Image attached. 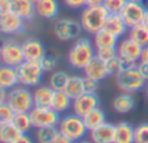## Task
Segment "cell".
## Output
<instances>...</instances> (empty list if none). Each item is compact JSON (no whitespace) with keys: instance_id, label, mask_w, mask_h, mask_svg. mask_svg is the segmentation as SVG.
Listing matches in <instances>:
<instances>
[{"instance_id":"1","label":"cell","mask_w":148,"mask_h":143,"mask_svg":"<svg viewBox=\"0 0 148 143\" xmlns=\"http://www.w3.org/2000/svg\"><path fill=\"white\" fill-rule=\"evenodd\" d=\"M96 56V48L87 38H78L68 54V61L74 69L83 70Z\"/></svg>"},{"instance_id":"2","label":"cell","mask_w":148,"mask_h":143,"mask_svg":"<svg viewBox=\"0 0 148 143\" xmlns=\"http://www.w3.org/2000/svg\"><path fill=\"white\" fill-rule=\"evenodd\" d=\"M108 16H109V13L103 7V4L86 5L82 9L81 21H79L82 30L94 35L95 33H97L99 30H101L104 28V23L107 21Z\"/></svg>"},{"instance_id":"3","label":"cell","mask_w":148,"mask_h":143,"mask_svg":"<svg viewBox=\"0 0 148 143\" xmlns=\"http://www.w3.org/2000/svg\"><path fill=\"white\" fill-rule=\"evenodd\" d=\"M118 89L122 92L134 94L138 92L146 86V79L140 74L138 65H127L117 77H116Z\"/></svg>"},{"instance_id":"4","label":"cell","mask_w":148,"mask_h":143,"mask_svg":"<svg viewBox=\"0 0 148 143\" xmlns=\"http://www.w3.org/2000/svg\"><path fill=\"white\" fill-rule=\"evenodd\" d=\"M7 104L14 113H29L34 108L33 92L25 86H16L8 91Z\"/></svg>"},{"instance_id":"5","label":"cell","mask_w":148,"mask_h":143,"mask_svg":"<svg viewBox=\"0 0 148 143\" xmlns=\"http://www.w3.org/2000/svg\"><path fill=\"white\" fill-rule=\"evenodd\" d=\"M57 129H59L60 133L65 134V135L72 139L74 143L82 141V139L86 137V134L88 133V129L84 125L83 118L77 116L75 113L65 115L64 117H61Z\"/></svg>"},{"instance_id":"6","label":"cell","mask_w":148,"mask_h":143,"mask_svg":"<svg viewBox=\"0 0 148 143\" xmlns=\"http://www.w3.org/2000/svg\"><path fill=\"white\" fill-rule=\"evenodd\" d=\"M17 73L21 86L35 87L42 82L44 72L39 61H23L17 67Z\"/></svg>"},{"instance_id":"7","label":"cell","mask_w":148,"mask_h":143,"mask_svg":"<svg viewBox=\"0 0 148 143\" xmlns=\"http://www.w3.org/2000/svg\"><path fill=\"white\" fill-rule=\"evenodd\" d=\"M81 22H77L72 18H60L55 22L53 33L56 38L61 42H69L73 39H78L81 34Z\"/></svg>"},{"instance_id":"8","label":"cell","mask_w":148,"mask_h":143,"mask_svg":"<svg viewBox=\"0 0 148 143\" xmlns=\"http://www.w3.org/2000/svg\"><path fill=\"white\" fill-rule=\"evenodd\" d=\"M142 50H143V47L140 44H138L127 36V38L118 42L117 56L121 57L126 65H138V63L140 61Z\"/></svg>"},{"instance_id":"9","label":"cell","mask_w":148,"mask_h":143,"mask_svg":"<svg viewBox=\"0 0 148 143\" xmlns=\"http://www.w3.org/2000/svg\"><path fill=\"white\" fill-rule=\"evenodd\" d=\"M0 57H1V64L17 68L18 65H21L25 61L22 44L14 41L3 42L1 47H0Z\"/></svg>"},{"instance_id":"10","label":"cell","mask_w":148,"mask_h":143,"mask_svg":"<svg viewBox=\"0 0 148 143\" xmlns=\"http://www.w3.org/2000/svg\"><path fill=\"white\" fill-rule=\"evenodd\" d=\"M30 117L34 128H44V126H59L60 124V113H57L51 107L48 108H40L34 107L30 111Z\"/></svg>"},{"instance_id":"11","label":"cell","mask_w":148,"mask_h":143,"mask_svg":"<svg viewBox=\"0 0 148 143\" xmlns=\"http://www.w3.org/2000/svg\"><path fill=\"white\" fill-rule=\"evenodd\" d=\"M146 10H147V8L143 5V3L127 1L120 14H121V17L123 18L125 23L127 25V28L130 29V28H133V26L143 23L144 16H146Z\"/></svg>"},{"instance_id":"12","label":"cell","mask_w":148,"mask_h":143,"mask_svg":"<svg viewBox=\"0 0 148 143\" xmlns=\"http://www.w3.org/2000/svg\"><path fill=\"white\" fill-rule=\"evenodd\" d=\"M99 107H100L99 96L96 94H87V92H83L78 98H75L72 104L73 113H75L79 117H84L87 113H90L95 108Z\"/></svg>"},{"instance_id":"13","label":"cell","mask_w":148,"mask_h":143,"mask_svg":"<svg viewBox=\"0 0 148 143\" xmlns=\"http://www.w3.org/2000/svg\"><path fill=\"white\" fill-rule=\"evenodd\" d=\"M25 30V20L13 12H7L0 14V33L5 35L18 34Z\"/></svg>"},{"instance_id":"14","label":"cell","mask_w":148,"mask_h":143,"mask_svg":"<svg viewBox=\"0 0 148 143\" xmlns=\"http://www.w3.org/2000/svg\"><path fill=\"white\" fill-rule=\"evenodd\" d=\"M21 44H22L25 61H40L47 54L44 44L36 38H29Z\"/></svg>"},{"instance_id":"15","label":"cell","mask_w":148,"mask_h":143,"mask_svg":"<svg viewBox=\"0 0 148 143\" xmlns=\"http://www.w3.org/2000/svg\"><path fill=\"white\" fill-rule=\"evenodd\" d=\"M10 12L20 16L22 20L30 21L36 14L35 3L33 0H10Z\"/></svg>"},{"instance_id":"16","label":"cell","mask_w":148,"mask_h":143,"mask_svg":"<svg viewBox=\"0 0 148 143\" xmlns=\"http://www.w3.org/2000/svg\"><path fill=\"white\" fill-rule=\"evenodd\" d=\"M83 73H84V77H88V78L95 79L97 82L103 81V79H105L109 76L107 69V63L101 61L96 56L86 65V68L83 69Z\"/></svg>"},{"instance_id":"17","label":"cell","mask_w":148,"mask_h":143,"mask_svg":"<svg viewBox=\"0 0 148 143\" xmlns=\"http://www.w3.org/2000/svg\"><path fill=\"white\" fill-rule=\"evenodd\" d=\"M90 139L94 143H113L114 139V125L105 122L90 131Z\"/></svg>"},{"instance_id":"18","label":"cell","mask_w":148,"mask_h":143,"mask_svg":"<svg viewBox=\"0 0 148 143\" xmlns=\"http://www.w3.org/2000/svg\"><path fill=\"white\" fill-rule=\"evenodd\" d=\"M36 14L46 20H53L60 13V5L57 0H39L35 3Z\"/></svg>"},{"instance_id":"19","label":"cell","mask_w":148,"mask_h":143,"mask_svg":"<svg viewBox=\"0 0 148 143\" xmlns=\"http://www.w3.org/2000/svg\"><path fill=\"white\" fill-rule=\"evenodd\" d=\"M18 85H20V81H18L17 68L5 64L0 65V87L12 90Z\"/></svg>"},{"instance_id":"20","label":"cell","mask_w":148,"mask_h":143,"mask_svg":"<svg viewBox=\"0 0 148 143\" xmlns=\"http://www.w3.org/2000/svg\"><path fill=\"white\" fill-rule=\"evenodd\" d=\"M113 109L120 115H126L130 113L131 111L135 108V99H134L133 94L129 92H122V94L117 95L112 102Z\"/></svg>"},{"instance_id":"21","label":"cell","mask_w":148,"mask_h":143,"mask_svg":"<svg viewBox=\"0 0 148 143\" xmlns=\"http://www.w3.org/2000/svg\"><path fill=\"white\" fill-rule=\"evenodd\" d=\"M53 91L51 86H39L33 91V99H34V107L40 108H48L51 107L52 98H53Z\"/></svg>"},{"instance_id":"22","label":"cell","mask_w":148,"mask_h":143,"mask_svg":"<svg viewBox=\"0 0 148 143\" xmlns=\"http://www.w3.org/2000/svg\"><path fill=\"white\" fill-rule=\"evenodd\" d=\"M104 29L108 31H110L112 34H114L117 38L123 36L127 33L129 28L125 23L123 18L121 17V14H109L104 23Z\"/></svg>"},{"instance_id":"23","label":"cell","mask_w":148,"mask_h":143,"mask_svg":"<svg viewBox=\"0 0 148 143\" xmlns=\"http://www.w3.org/2000/svg\"><path fill=\"white\" fill-rule=\"evenodd\" d=\"M134 126L129 122L121 121L114 125L113 143H134Z\"/></svg>"},{"instance_id":"24","label":"cell","mask_w":148,"mask_h":143,"mask_svg":"<svg viewBox=\"0 0 148 143\" xmlns=\"http://www.w3.org/2000/svg\"><path fill=\"white\" fill-rule=\"evenodd\" d=\"M73 100L64 90H59V91H53V98H52L51 108L55 109L57 113H64L72 107Z\"/></svg>"},{"instance_id":"25","label":"cell","mask_w":148,"mask_h":143,"mask_svg":"<svg viewBox=\"0 0 148 143\" xmlns=\"http://www.w3.org/2000/svg\"><path fill=\"white\" fill-rule=\"evenodd\" d=\"M118 39L114 34L105 30L104 28L94 34V46L95 48H101V47H117Z\"/></svg>"},{"instance_id":"26","label":"cell","mask_w":148,"mask_h":143,"mask_svg":"<svg viewBox=\"0 0 148 143\" xmlns=\"http://www.w3.org/2000/svg\"><path fill=\"white\" fill-rule=\"evenodd\" d=\"M84 121V125L88 129V133L94 129H96L97 126L103 125V124L107 122V116H105V112L101 109V108H95L94 111H91L90 113H87L84 117H82Z\"/></svg>"},{"instance_id":"27","label":"cell","mask_w":148,"mask_h":143,"mask_svg":"<svg viewBox=\"0 0 148 143\" xmlns=\"http://www.w3.org/2000/svg\"><path fill=\"white\" fill-rule=\"evenodd\" d=\"M64 91L72 98V100L78 98L79 95H82L83 94V77L69 76Z\"/></svg>"},{"instance_id":"28","label":"cell","mask_w":148,"mask_h":143,"mask_svg":"<svg viewBox=\"0 0 148 143\" xmlns=\"http://www.w3.org/2000/svg\"><path fill=\"white\" fill-rule=\"evenodd\" d=\"M129 38L140 44L142 47L148 46V28L144 23L133 26L129 29Z\"/></svg>"},{"instance_id":"29","label":"cell","mask_w":148,"mask_h":143,"mask_svg":"<svg viewBox=\"0 0 148 143\" xmlns=\"http://www.w3.org/2000/svg\"><path fill=\"white\" fill-rule=\"evenodd\" d=\"M12 124L20 130V133L23 134H27L34 128L33 122H31L30 113H14Z\"/></svg>"},{"instance_id":"30","label":"cell","mask_w":148,"mask_h":143,"mask_svg":"<svg viewBox=\"0 0 148 143\" xmlns=\"http://www.w3.org/2000/svg\"><path fill=\"white\" fill-rule=\"evenodd\" d=\"M69 78V74L64 70H53L49 74V86L55 90V91H59V90H64L65 85L68 82Z\"/></svg>"},{"instance_id":"31","label":"cell","mask_w":148,"mask_h":143,"mask_svg":"<svg viewBox=\"0 0 148 143\" xmlns=\"http://www.w3.org/2000/svg\"><path fill=\"white\" fill-rule=\"evenodd\" d=\"M57 126H44V128H38L36 129V142L38 143H52L56 137Z\"/></svg>"},{"instance_id":"32","label":"cell","mask_w":148,"mask_h":143,"mask_svg":"<svg viewBox=\"0 0 148 143\" xmlns=\"http://www.w3.org/2000/svg\"><path fill=\"white\" fill-rule=\"evenodd\" d=\"M20 134V130L12 122L0 126V141L1 143H12Z\"/></svg>"},{"instance_id":"33","label":"cell","mask_w":148,"mask_h":143,"mask_svg":"<svg viewBox=\"0 0 148 143\" xmlns=\"http://www.w3.org/2000/svg\"><path fill=\"white\" fill-rule=\"evenodd\" d=\"M126 67H127V65L125 64V61H123L121 57H118V56H116L114 59H112L110 61L107 63L108 74H109V76H114V77H117Z\"/></svg>"},{"instance_id":"34","label":"cell","mask_w":148,"mask_h":143,"mask_svg":"<svg viewBox=\"0 0 148 143\" xmlns=\"http://www.w3.org/2000/svg\"><path fill=\"white\" fill-rule=\"evenodd\" d=\"M126 3H127V0H104L103 7L108 10L109 14H120L123 7L126 5Z\"/></svg>"},{"instance_id":"35","label":"cell","mask_w":148,"mask_h":143,"mask_svg":"<svg viewBox=\"0 0 148 143\" xmlns=\"http://www.w3.org/2000/svg\"><path fill=\"white\" fill-rule=\"evenodd\" d=\"M134 143H148V122L139 124L134 129Z\"/></svg>"},{"instance_id":"36","label":"cell","mask_w":148,"mask_h":143,"mask_svg":"<svg viewBox=\"0 0 148 143\" xmlns=\"http://www.w3.org/2000/svg\"><path fill=\"white\" fill-rule=\"evenodd\" d=\"M117 56V47H101L96 48V57L101 61L108 63Z\"/></svg>"},{"instance_id":"37","label":"cell","mask_w":148,"mask_h":143,"mask_svg":"<svg viewBox=\"0 0 148 143\" xmlns=\"http://www.w3.org/2000/svg\"><path fill=\"white\" fill-rule=\"evenodd\" d=\"M40 64L42 69H43L44 73H52L55 69H56V65H57V59L52 55H44V57L39 61Z\"/></svg>"},{"instance_id":"38","label":"cell","mask_w":148,"mask_h":143,"mask_svg":"<svg viewBox=\"0 0 148 143\" xmlns=\"http://www.w3.org/2000/svg\"><path fill=\"white\" fill-rule=\"evenodd\" d=\"M13 116H14V112H13V109L8 104L0 105V126L10 124L13 120Z\"/></svg>"},{"instance_id":"39","label":"cell","mask_w":148,"mask_h":143,"mask_svg":"<svg viewBox=\"0 0 148 143\" xmlns=\"http://www.w3.org/2000/svg\"><path fill=\"white\" fill-rule=\"evenodd\" d=\"M97 87H99V82L83 76V92H87V94H96Z\"/></svg>"},{"instance_id":"40","label":"cell","mask_w":148,"mask_h":143,"mask_svg":"<svg viewBox=\"0 0 148 143\" xmlns=\"http://www.w3.org/2000/svg\"><path fill=\"white\" fill-rule=\"evenodd\" d=\"M65 4L72 9H81V8L86 7V0H64Z\"/></svg>"},{"instance_id":"41","label":"cell","mask_w":148,"mask_h":143,"mask_svg":"<svg viewBox=\"0 0 148 143\" xmlns=\"http://www.w3.org/2000/svg\"><path fill=\"white\" fill-rule=\"evenodd\" d=\"M52 143H74V142L70 138H68L65 134L57 131L56 137H55V139H53V142H52Z\"/></svg>"},{"instance_id":"42","label":"cell","mask_w":148,"mask_h":143,"mask_svg":"<svg viewBox=\"0 0 148 143\" xmlns=\"http://www.w3.org/2000/svg\"><path fill=\"white\" fill-rule=\"evenodd\" d=\"M12 143H34V141L30 138V137H29V134H23V133H21L20 135H18L17 138H16Z\"/></svg>"},{"instance_id":"43","label":"cell","mask_w":148,"mask_h":143,"mask_svg":"<svg viewBox=\"0 0 148 143\" xmlns=\"http://www.w3.org/2000/svg\"><path fill=\"white\" fill-rule=\"evenodd\" d=\"M138 69L140 72V74L143 76V78L148 82V64L144 63H138Z\"/></svg>"},{"instance_id":"44","label":"cell","mask_w":148,"mask_h":143,"mask_svg":"<svg viewBox=\"0 0 148 143\" xmlns=\"http://www.w3.org/2000/svg\"><path fill=\"white\" fill-rule=\"evenodd\" d=\"M10 10V0H0V14Z\"/></svg>"},{"instance_id":"45","label":"cell","mask_w":148,"mask_h":143,"mask_svg":"<svg viewBox=\"0 0 148 143\" xmlns=\"http://www.w3.org/2000/svg\"><path fill=\"white\" fill-rule=\"evenodd\" d=\"M8 91H9V90L4 89V87H0V105L7 104V100H8Z\"/></svg>"},{"instance_id":"46","label":"cell","mask_w":148,"mask_h":143,"mask_svg":"<svg viewBox=\"0 0 148 143\" xmlns=\"http://www.w3.org/2000/svg\"><path fill=\"white\" fill-rule=\"evenodd\" d=\"M139 63L148 64V46L143 47V50H142V56H140V61Z\"/></svg>"},{"instance_id":"47","label":"cell","mask_w":148,"mask_h":143,"mask_svg":"<svg viewBox=\"0 0 148 143\" xmlns=\"http://www.w3.org/2000/svg\"><path fill=\"white\" fill-rule=\"evenodd\" d=\"M104 0H86V4L87 5H100L103 4Z\"/></svg>"},{"instance_id":"48","label":"cell","mask_w":148,"mask_h":143,"mask_svg":"<svg viewBox=\"0 0 148 143\" xmlns=\"http://www.w3.org/2000/svg\"><path fill=\"white\" fill-rule=\"evenodd\" d=\"M143 23L148 28V8H147V10H146V16H144V20H143Z\"/></svg>"},{"instance_id":"49","label":"cell","mask_w":148,"mask_h":143,"mask_svg":"<svg viewBox=\"0 0 148 143\" xmlns=\"http://www.w3.org/2000/svg\"><path fill=\"white\" fill-rule=\"evenodd\" d=\"M77 143H94L91 141V139H82V141H79V142H77Z\"/></svg>"},{"instance_id":"50","label":"cell","mask_w":148,"mask_h":143,"mask_svg":"<svg viewBox=\"0 0 148 143\" xmlns=\"http://www.w3.org/2000/svg\"><path fill=\"white\" fill-rule=\"evenodd\" d=\"M127 1H138V3H143L144 0H127Z\"/></svg>"},{"instance_id":"51","label":"cell","mask_w":148,"mask_h":143,"mask_svg":"<svg viewBox=\"0 0 148 143\" xmlns=\"http://www.w3.org/2000/svg\"><path fill=\"white\" fill-rule=\"evenodd\" d=\"M146 92H147V98H148V86H147V91Z\"/></svg>"},{"instance_id":"52","label":"cell","mask_w":148,"mask_h":143,"mask_svg":"<svg viewBox=\"0 0 148 143\" xmlns=\"http://www.w3.org/2000/svg\"><path fill=\"white\" fill-rule=\"evenodd\" d=\"M33 1H34V3H38V1H39V0H33Z\"/></svg>"},{"instance_id":"53","label":"cell","mask_w":148,"mask_h":143,"mask_svg":"<svg viewBox=\"0 0 148 143\" xmlns=\"http://www.w3.org/2000/svg\"><path fill=\"white\" fill-rule=\"evenodd\" d=\"M1 44H3V42H1V41H0V47H1Z\"/></svg>"},{"instance_id":"54","label":"cell","mask_w":148,"mask_h":143,"mask_svg":"<svg viewBox=\"0 0 148 143\" xmlns=\"http://www.w3.org/2000/svg\"><path fill=\"white\" fill-rule=\"evenodd\" d=\"M0 65H1V57H0Z\"/></svg>"},{"instance_id":"55","label":"cell","mask_w":148,"mask_h":143,"mask_svg":"<svg viewBox=\"0 0 148 143\" xmlns=\"http://www.w3.org/2000/svg\"><path fill=\"white\" fill-rule=\"evenodd\" d=\"M0 143H1V141H0Z\"/></svg>"}]
</instances>
